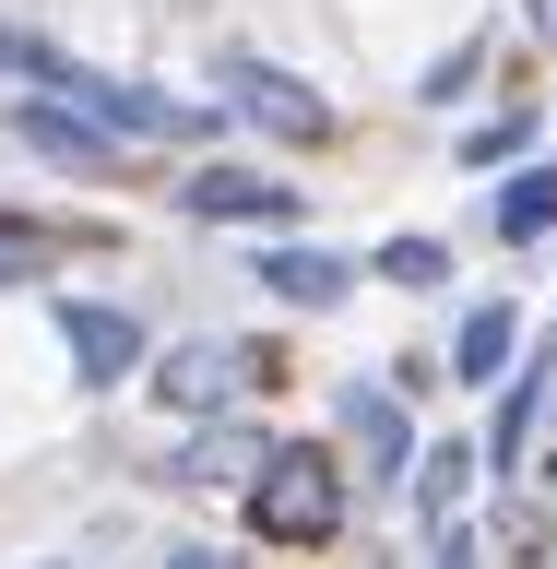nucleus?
Listing matches in <instances>:
<instances>
[{
	"label": "nucleus",
	"instance_id": "8",
	"mask_svg": "<svg viewBox=\"0 0 557 569\" xmlns=\"http://www.w3.org/2000/svg\"><path fill=\"white\" fill-rule=\"evenodd\" d=\"M261 451H273V439H261L249 416H202V427H178V439H167V462H155V487H178V498L249 487V475H261Z\"/></svg>",
	"mask_w": 557,
	"mask_h": 569
},
{
	"label": "nucleus",
	"instance_id": "23",
	"mask_svg": "<svg viewBox=\"0 0 557 569\" xmlns=\"http://www.w3.org/2000/svg\"><path fill=\"white\" fill-rule=\"evenodd\" d=\"M36 569H71V558H36Z\"/></svg>",
	"mask_w": 557,
	"mask_h": 569
},
{
	"label": "nucleus",
	"instance_id": "15",
	"mask_svg": "<svg viewBox=\"0 0 557 569\" xmlns=\"http://www.w3.org/2000/svg\"><path fill=\"white\" fill-rule=\"evenodd\" d=\"M380 284H404V297H439L451 284V238H380V261H368Z\"/></svg>",
	"mask_w": 557,
	"mask_h": 569
},
{
	"label": "nucleus",
	"instance_id": "12",
	"mask_svg": "<svg viewBox=\"0 0 557 569\" xmlns=\"http://www.w3.org/2000/svg\"><path fill=\"white\" fill-rule=\"evenodd\" d=\"M475 487H487L475 439H427V451H416V475H404V510L439 533V522H462V498H475Z\"/></svg>",
	"mask_w": 557,
	"mask_h": 569
},
{
	"label": "nucleus",
	"instance_id": "5",
	"mask_svg": "<svg viewBox=\"0 0 557 569\" xmlns=\"http://www.w3.org/2000/svg\"><path fill=\"white\" fill-rule=\"evenodd\" d=\"M332 451H345V475L368 498H404V475H416V416H404V391L391 380H345L332 391Z\"/></svg>",
	"mask_w": 557,
	"mask_h": 569
},
{
	"label": "nucleus",
	"instance_id": "14",
	"mask_svg": "<svg viewBox=\"0 0 557 569\" xmlns=\"http://www.w3.org/2000/svg\"><path fill=\"white\" fill-rule=\"evenodd\" d=\"M487 546H498V558H523V569H546V558H557L546 498H523V487H510V498H498V522H487Z\"/></svg>",
	"mask_w": 557,
	"mask_h": 569
},
{
	"label": "nucleus",
	"instance_id": "11",
	"mask_svg": "<svg viewBox=\"0 0 557 569\" xmlns=\"http://www.w3.org/2000/svg\"><path fill=\"white\" fill-rule=\"evenodd\" d=\"M510 356H523V309H510V297H475V309L451 320V391H498Z\"/></svg>",
	"mask_w": 557,
	"mask_h": 569
},
{
	"label": "nucleus",
	"instance_id": "16",
	"mask_svg": "<svg viewBox=\"0 0 557 569\" xmlns=\"http://www.w3.org/2000/svg\"><path fill=\"white\" fill-rule=\"evenodd\" d=\"M475 71H487V36H462V48H439V60L416 71V107H462V96H475Z\"/></svg>",
	"mask_w": 557,
	"mask_h": 569
},
{
	"label": "nucleus",
	"instance_id": "20",
	"mask_svg": "<svg viewBox=\"0 0 557 569\" xmlns=\"http://www.w3.org/2000/svg\"><path fill=\"white\" fill-rule=\"evenodd\" d=\"M48 273V238H24V226H12V238H0V297H12V284H36Z\"/></svg>",
	"mask_w": 557,
	"mask_h": 569
},
{
	"label": "nucleus",
	"instance_id": "2",
	"mask_svg": "<svg viewBox=\"0 0 557 569\" xmlns=\"http://www.w3.org/2000/svg\"><path fill=\"white\" fill-rule=\"evenodd\" d=\"M48 96L60 107H83L107 142H213L226 131V107H202V96H167V83H119V71H96V60H71L60 48V71H48Z\"/></svg>",
	"mask_w": 557,
	"mask_h": 569
},
{
	"label": "nucleus",
	"instance_id": "6",
	"mask_svg": "<svg viewBox=\"0 0 557 569\" xmlns=\"http://www.w3.org/2000/svg\"><path fill=\"white\" fill-rule=\"evenodd\" d=\"M178 213L190 226H249V238H285L297 213H309V190L273 167H238V154H202V167L178 178Z\"/></svg>",
	"mask_w": 557,
	"mask_h": 569
},
{
	"label": "nucleus",
	"instance_id": "17",
	"mask_svg": "<svg viewBox=\"0 0 557 569\" xmlns=\"http://www.w3.org/2000/svg\"><path fill=\"white\" fill-rule=\"evenodd\" d=\"M523 142H534V107H498V119H475V131H462V167H510Z\"/></svg>",
	"mask_w": 557,
	"mask_h": 569
},
{
	"label": "nucleus",
	"instance_id": "24",
	"mask_svg": "<svg viewBox=\"0 0 557 569\" xmlns=\"http://www.w3.org/2000/svg\"><path fill=\"white\" fill-rule=\"evenodd\" d=\"M0 238H12V213H0Z\"/></svg>",
	"mask_w": 557,
	"mask_h": 569
},
{
	"label": "nucleus",
	"instance_id": "4",
	"mask_svg": "<svg viewBox=\"0 0 557 569\" xmlns=\"http://www.w3.org/2000/svg\"><path fill=\"white\" fill-rule=\"evenodd\" d=\"M249 380H273V356H261V345H238V332H190V345H167L155 368H142V391H155L178 427L238 416V391H249Z\"/></svg>",
	"mask_w": 557,
	"mask_h": 569
},
{
	"label": "nucleus",
	"instance_id": "13",
	"mask_svg": "<svg viewBox=\"0 0 557 569\" xmlns=\"http://www.w3.org/2000/svg\"><path fill=\"white\" fill-rule=\"evenodd\" d=\"M487 238H510V249L557 238V154H546V167H510V178L487 190Z\"/></svg>",
	"mask_w": 557,
	"mask_h": 569
},
{
	"label": "nucleus",
	"instance_id": "10",
	"mask_svg": "<svg viewBox=\"0 0 557 569\" xmlns=\"http://www.w3.org/2000/svg\"><path fill=\"white\" fill-rule=\"evenodd\" d=\"M249 284H261L273 309H345L356 261H345V249H309V238H261V249H249Z\"/></svg>",
	"mask_w": 557,
	"mask_h": 569
},
{
	"label": "nucleus",
	"instance_id": "7",
	"mask_svg": "<svg viewBox=\"0 0 557 569\" xmlns=\"http://www.w3.org/2000/svg\"><path fill=\"white\" fill-rule=\"evenodd\" d=\"M60 356H71V391H131L142 368H155V332H142V309H119V297H60Z\"/></svg>",
	"mask_w": 557,
	"mask_h": 569
},
{
	"label": "nucleus",
	"instance_id": "1",
	"mask_svg": "<svg viewBox=\"0 0 557 569\" xmlns=\"http://www.w3.org/2000/svg\"><path fill=\"white\" fill-rule=\"evenodd\" d=\"M238 498H249V546H332L356 510V475L332 439H273Z\"/></svg>",
	"mask_w": 557,
	"mask_h": 569
},
{
	"label": "nucleus",
	"instance_id": "19",
	"mask_svg": "<svg viewBox=\"0 0 557 569\" xmlns=\"http://www.w3.org/2000/svg\"><path fill=\"white\" fill-rule=\"evenodd\" d=\"M427 569H487V533H475V522H439V533H427Z\"/></svg>",
	"mask_w": 557,
	"mask_h": 569
},
{
	"label": "nucleus",
	"instance_id": "22",
	"mask_svg": "<svg viewBox=\"0 0 557 569\" xmlns=\"http://www.w3.org/2000/svg\"><path fill=\"white\" fill-rule=\"evenodd\" d=\"M546 498H557V451H546Z\"/></svg>",
	"mask_w": 557,
	"mask_h": 569
},
{
	"label": "nucleus",
	"instance_id": "9",
	"mask_svg": "<svg viewBox=\"0 0 557 569\" xmlns=\"http://www.w3.org/2000/svg\"><path fill=\"white\" fill-rule=\"evenodd\" d=\"M12 142L48 154V167H71V178H119V167H131V142H107L96 119L60 107V96H12Z\"/></svg>",
	"mask_w": 557,
	"mask_h": 569
},
{
	"label": "nucleus",
	"instance_id": "21",
	"mask_svg": "<svg viewBox=\"0 0 557 569\" xmlns=\"http://www.w3.org/2000/svg\"><path fill=\"white\" fill-rule=\"evenodd\" d=\"M523 24H534V48L557 60V0H523Z\"/></svg>",
	"mask_w": 557,
	"mask_h": 569
},
{
	"label": "nucleus",
	"instance_id": "18",
	"mask_svg": "<svg viewBox=\"0 0 557 569\" xmlns=\"http://www.w3.org/2000/svg\"><path fill=\"white\" fill-rule=\"evenodd\" d=\"M155 569H261V558H249V546H213V533H178Z\"/></svg>",
	"mask_w": 557,
	"mask_h": 569
},
{
	"label": "nucleus",
	"instance_id": "3",
	"mask_svg": "<svg viewBox=\"0 0 557 569\" xmlns=\"http://www.w3.org/2000/svg\"><path fill=\"white\" fill-rule=\"evenodd\" d=\"M213 107H226V119H249V131H273V142H297V154H320V142L345 131V119H332V96H309L285 60H249V48H213Z\"/></svg>",
	"mask_w": 557,
	"mask_h": 569
},
{
	"label": "nucleus",
	"instance_id": "25",
	"mask_svg": "<svg viewBox=\"0 0 557 569\" xmlns=\"http://www.w3.org/2000/svg\"><path fill=\"white\" fill-rule=\"evenodd\" d=\"M546 569H557V558H546Z\"/></svg>",
	"mask_w": 557,
	"mask_h": 569
}]
</instances>
